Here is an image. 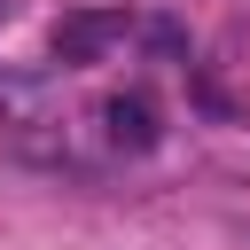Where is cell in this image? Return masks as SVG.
I'll use <instances>...</instances> for the list:
<instances>
[{"mask_svg": "<svg viewBox=\"0 0 250 250\" xmlns=\"http://www.w3.org/2000/svg\"><path fill=\"white\" fill-rule=\"evenodd\" d=\"M125 39V16H62L55 23V55L62 62H94L102 47H117Z\"/></svg>", "mask_w": 250, "mask_h": 250, "instance_id": "obj_1", "label": "cell"}, {"mask_svg": "<svg viewBox=\"0 0 250 250\" xmlns=\"http://www.w3.org/2000/svg\"><path fill=\"white\" fill-rule=\"evenodd\" d=\"M102 125H109V141L117 148H156V109H148V94H109L102 102Z\"/></svg>", "mask_w": 250, "mask_h": 250, "instance_id": "obj_2", "label": "cell"}]
</instances>
